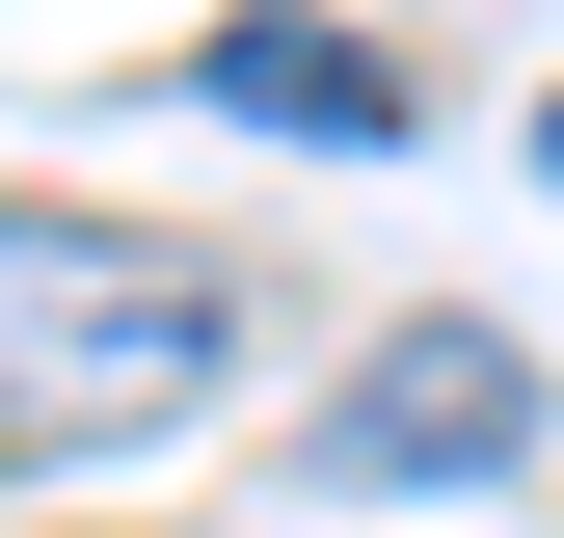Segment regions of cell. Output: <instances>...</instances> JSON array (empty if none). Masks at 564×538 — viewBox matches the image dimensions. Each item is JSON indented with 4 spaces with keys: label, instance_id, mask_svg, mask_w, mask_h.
<instances>
[{
    "label": "cell",
    "instance_id": "obj_1",
    "mask_svg": "<svg viewBox=\"0 0 564 538\" xmlns=\"http://www.w3.org/2000/svg\"><path fill=\"white\" fill-rule=\"evenodd\" d=\"M242 377V297L162 216H82V189H0V458H134Z\"/></svg>",
    "mask_w": 564,
    "mask_h": 538
},
{
    "label": "cell",
    "instance_id": "obj_2",
    "mask_svg": "<svg viewBox=\"0 0 564 538\" xmlns=\"http://www.w3.org/2000/svg\"><path fill=\"white\" fill-rule=\"evenodd\" d=\"M484 458H538V351H511V323H403V351H349L323 485H484Z\"/></svg>",
    "mask_w": 564,
    "mask_h": 538
},
{
    "label": "cell",
    "instance_id": "obj_3",
    "mask_svg": "<svg viewBox=\"0 0 564 538\" xmlns=\"http://www.w3.org/2000/svg\"><path fill=\"white\" fill-rule=\"evenodd\" d=\"M188 108H242V134H403V54L377 28H323V0H216V54H188Z\"/></svg>",
    "mask_w": 564,
    "mask_h": 538
},
{
    "label": "cell",
    "instance_id": "obj_4",
    "mask_svg": "<svg viewBox=\"0 0 564 538\" xmlns=\"http://www.w3.org/2000/svg\"><path fill=\"white\" fill-rule=\"evenodd\" d=\"M538 162H564V108H538Z\"/></svg>",
    "mask_w": 564,
    "mask_h": 538
}]
</instances>
